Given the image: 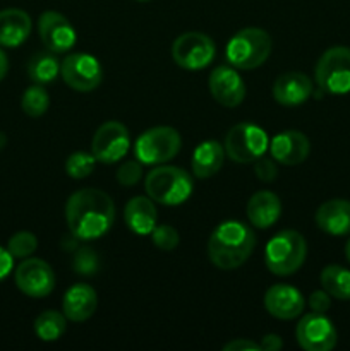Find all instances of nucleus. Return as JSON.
<instances>
[{
  "mask_svg": "<svg viewBox=\"0 0 350 351\" xmlns=\"http://www.w3.org/2000/svg\"><path fill=\"white\" fill-rule=\"evenodd\" d=\"M60 75L65 84L79 93H89L103 81V69L98 58L89 53H71L60 64Z\"/></svg>",
  "mask_w": 350,
  "mask_h": 351,
  "instance_id": "obj_10",
  "label": "nucleus"
},
{
  "mask_svg": "<svg viewBox=\"0 0 350 351\" xmlns=\"http://www.w3.org/2000/svg\"><path fill=\"white\" fill-rule=\"evenodd\" d=\"M60 64L54 51H40L27 62V75L34 84H50L60 74Z\"/></svg>",
  "mask_w": 350,
  "mask_h": 351,
  "instance_id": "obj_25",
  "label": "nucleus"
},
{
  "mask_svg": "<svg viewBox=\"0 0 350 351\" xmlns=\"http://www.w3.org/2000/svg\"><path fill=\"white\" fill-rule=\"evenodd\" d=\"M151 239H153V243L160 250H174L175 247L178 245V233L174 226L170 225H156L154 230L151 232Z\"/></svg>",
  "mask_w": 350,
  "mask_h": 351,
  "instance_id": "obj_32",
  "label": "nucleus"
},
{
  "mask_svg": "<svg viewBox=\"0 0 350 351\" xmlns=\"http://www.w3.org/2000/svg\"><path fill=\"white\" fill-rule=\"evenodd\" d=\"M225 351H244V350H261L259 343L250 341V339H233L223 346Z\"/></svg>",
  "mask_w": 350,
  "mask_h": 351,
  "instance_id": "obj_37",
  "label": "nucleus"
},
{
  "mask_svg": "<svg viewBox=\"0 0 350 351\" xmlns=\"http://www.w3.org/2000/svg\"><path fill=\"white\" fill-rule=\"evenodd\" d=\"M96 158L93 153H86V151H75L65 161V171L71 178L75 180H82V178L89 177L95 170Z\"/></svg>",
  "mask_w": 350,
  "mask_h": 351,
  "instance_id": "obj_29",
  "label": "nucleus"
},
{
  "mask_svg": "<svg viewBox=\"0 0 350 351\" xmlns=\"http://www.w3.org/2000/svg\"><path fill=\"white\" fill-rule=\"evenodd\" d=\"M98 297L95 288L84 283H75L65 291L62 298V312L72 322H84L96 312Z\"/></svg>",
  "mask_w": 350,
  "mask_h": 351,
  "instance_id": "obj_19",
  "label": "nucleus"
},
{
  "mask_svg": "<svg viewBox=\"0 0 350 351\" xmlns=\"http://www.w3.org/2000/svg\"><path fill=\"white\" fill-rule=\"evenodd\" d=\"M299 346L305 351H329L336 346V329L325 314L311 312L299 321L295 329Z\"/></svg>",
  "mask_w": 350,
  "mask_h": 351,
  "instance_id": "obj_12",
  "label": "nucleus"
},
{
  "mask_svg": "<svg viewBox=\"0 0 350 351\" xmlns=\"http://www.w3.org/2000/svg\"><path fill=\"white\" fill-rule=\"evenodd\" d=\"M254 173L259 178L261 182H273L278 175V167L277 161L273 158H264L261 156L259 160H256V165H254Z\"/></svg>",
  "mask_w": 350,
  "mask_h": 351,
  "instance_id": "obj_34",
  "label": "nucleus"
},
{
  "mask_svg": "<svg viewBox=\"0 0 350 351\" xmlns=\"http://www.w3.org/2000/svg\"><path fill=\"white\" fill-rule=\"evenodd\" d=\"M14 267V257L3 247H0V281L5 280Z\"/></svg>",
  "mask_w": 350,
  "mask_h": 351,
  "instance_id": "obj_36",
  "label": "nucleus"
},
{
  "mask_svg": "<svg viewBox=\"0 0 350 351\" xmlns=\"http://www.w3.org/2000/svg\"><path fill=\"white\" fill-rule=\"evenodd\" d=\"M72 269H74L75 274H81V276H93V274H96L100 269L98 254L93 249H89V247L78 249L74 254V259H72Z\"/></svg>",
  "mask_w": 350,
  "mask_h": 351,
  "instance_id": "obj_31",
  "label": "nucleus"
},
{
  "mask_svg": "<svg viewBox=\"0 0 350 351\" xmlns=\"http://www.w3.org/2000/svg\"><path fill=\"white\" fill-rule=\"evenodd\" d=\"M38 249V239L31 232H17L12 235L7 243V250L14 259H27L33 256Z\"/></svg>",
  "mask_w": 350,
  "mask_h": 351,
  "instance_id": "obj_30",
  "label": "nucleus"
},
{
  "mask_svg": "<svg viewBox=\"0 0 350 351\" xmlns=\"http://www.w3.org/2000/svg\"><path fill=\"white\" fill-rule=\"evenodd\" d=\"M17 288L26 297L45 298L54 291L55 288V273L48 263L36 257H27L17 266L16 269Z\"/></svg>",
  "mask_w": 350,
  "mask_h": 351,
  "instance_id": "obj_13",
  "label": "nucleus"
},
{
  "mask_svg": "<svg viewBox=\"0 0 350 351\" xmlns=\"http://www.w3.org/2000/svg\"><path fill=\"white\" fill-rule=\"evenodd\" d=\"M216 55L215 43L205 33L189 31L180 34L172 45V58L185 71H201L213 62Z\"/></svg>",
  "mask_w": 350,
  "mask_h": 351,
  "instance_id": "obj_9",
  "label": "nucleus"
},
{
  "mask_svg": "<svg viewBox=\"0 0 350 351\" xmlns=\"http://www.w3.org/2000/svg\"><path fill=\"white\" fill-rule=\"evenodd\" d=\"M7 71H9V60H7L5 51L0 50V81L7 75Z\"/></svg>",
  "mask_w": 350,
  "mask_h": 351,
  "instance_id": "obj_39",
  "label": "nucleus"
},
{
  "mask_svg": "<svg viewBox=\"0 0 350 351\" xmlns=\"http://www.w3.org/2000/svg\"><path fill=\"white\" fill-rule=\"evenodd\" d=\"M225 154L235 163H253L270 149V137L256 123H237L226 132Z\"/></svg>",
  "mask_w": 350,
  "mask_h": 351,
  "instance_id": "obj_7",
  "label": "nucleus"
},
{
  "mask_svg": "<svg viewBox=\"0 0 350 351\" xmlns=\"http://www.w3.org/2000/svg\"><path fill=\"white\" fill-rule=\"evenodd\" d=\"M137 2H148V0H137Z\"/></svg>",
  "mask_w": 350,
  "mask_h": 351,
  "instance_id": "obj_42",
  "label": "nucleus"
},
{
  "mask_svg": "<svg viewBox=\"0 0 350 351\" xmlns=\"http://www.w3.org/2000/svg\"><path fill=\"white\" fill-rule=\"evenodd\" d=\"M247 219L257 230H266L273 226L281 216V201L277 194L270 191H259L247 202Z\"/></svg>",
  "mask_w": 350,
  "mask_h": 351,
  "instance_id": "obj_21",
  "label": "nucleus"
},
{
  "mask_svg": "<svg viewBox=\"0 0 350 351\" xmlns=\"http://www.w3.org/2000/svg\"><path fill=\"white\" fill-rule=\"evenodd\" d=\"M268 151L277 163L285 165V167H295L307 160L311 143L299 130H285L271 139Z\"/></svg>",
  "mask_w": 350,
  "mask_h": 351,
  "instance_id": "obj_17",
  "label": "nucleus"
},
{
  "mask_svg": "<svg viewBox=\"0 0 350 351\" xmlns=\"http://www.w3.org/2000/svg\"><path fill=\"white\" fill-rule=\"evenodd\" d=\"M38 31L45 48L54 53H65L74 48L78 41V33L71 21L55 10H47L41 14L38 21Z\"/></svg>",
  "mask_w": 350,
  "mask_h": 351,
  "instance_id": "obj_14",
  "label": "nucleus"
},
{
  "mask_svg": "<svg viewBox=\"0 0 350 351\" xmlns=\"http://www.w3.org/2000/svg\"><path fill=\"white\" fill-rule=\"evenodd\" d=\"M67 331V317L64 312L45 311L34 319V332L41 341H57Z\"/></svg>",
  "mask_w": 350,
  "mask_h": 351,
  "instance_id": "obj_27",
  "label": "nucleus"
},
{
  "mask_svg": "<svg viewBox=\"0 0 350 351\" xmlns=\"http://www.w3.org/2000/svg\"><path fill=\"white\" fill-rule=\"evenodd\" d=\"M148 197L163 206H180L191 197L192 178L178 167H156L144 180Z\"/></svg>",
  "mask_w": 350,
  "mask_h": 351,
  "instance_id": "obj_5",
  "label": "nucleus"
},
{
  "mask_svg": "<svg viewBox=\"0 0 350 351\" xmlns=\"http://www.w3.org/2000/svg\"><path fill=\"white\" fill-rule=\"evenodd\" d=\"M143 178V163L137 160L124 161L117 170V182L124 187H132Z\"/></svg>",
  "mask_w": 350,
  "mask_h": 351,
  "instance_id": "obj_33",
  "label": "nucleus"
},
{
  "mask_svg": "<svg viewBox=\"0 0 350 351\" xmlns=\"http://www.w3.org/2000/svg\"><path fill=\"white\" fill-rule=\"evenodd\" d=\"M5 143H7V137L3 136L2 132H0V149H2V147L5 146Z\"/></svg>",
  "mask_w": 350,
  "mask_h": 351,
  "instance_id": "obj_41",
  "label": "nucleus"
},
{
  "mask_svg": "<svg viewBox=\"0 0 350 351\" xmlns=\"http://www.w3.org/2000/svg\"><path fill=\"white\" fill-rule=\"evenodd\" d=\"M307 256L305 239L295 230H281L271 237L264 249V263L275 276H292L304 264Z\"/></svg>",
  "mask_w": 350,
  "mask_h": 351,
  "instance_id": "obj_3",
  "label": "nucleus"
},
{
  "mask_svg": "<svg viewBox=\"0 0 350 351\" xmlns=\"http://www.w3.org/2000/svg\"><path fill=\"white\" fill-rule=\"evenodd\" d=\"M259 346L263 351H278L283 348V341L278 335H266L261 339Z\"/></svg>",
  "mask_w": 350,
  "mask_h": 351,
  "instance_id": "obj_38",
  "label": "nucleus"
},
{
  "mask_svg": "<svg viewBox=\"0 0 350 351\" xmlns=\"http://www.w3.org/2000/svg\"><path fill=\"white\" fill-rule=\"evenodd\" d=\"M316 84L328 95L350 93V48H328L316 64Z\"/></svg>",
  "mask_w": 350,
  "mask_h": 351,
  "instance_id": "obj_8",
  "label": "nucleus"
},
{
  "mask_svg": "<svg viewBox=\"0 0 350 351\" xmlns=\"http://www.w3.org/2000/svg\"><path fill=\"white\" fill-rule=\"evenodd\" d=\"M312 81L302 72L278 75L273 84V98L281 106H301L312 96Z\"/></svg>",
  "mask_w": 350,
  "mask_h": 351,
  "instance_id": "obj_18",
  "label": "nucleus"
},
{
  "mask_svg": "<svg viewBox=\"0 0 350 351\" xmlns=\"http://www.w3.org/2000/svg\"><path fill=\"white\" fill-rule=\"evenodd\" d=\"M321 287L323 290L328 291L333 298L338 300H350V271L342 266H326L321 271Z\"/></svg>",
  "mask_w": 350,
  "mask_h": 351,
  "instance_id": "obj_26",
  "label": "nucleus"
},
{
  "mask_svg": "<svg viewBox=\"0 0 350 351\" xmlns=\"http://www.w3.org/2000/svg\"><path fill=\"white\" fill-rule=\"evenodd\" d=\"M271 36L261 27H246L233 34L226 43V60L240 71L261 67L271 55Z\"/></svg>",
  "mask_w": 350,
  "mask_h": 351,
  "instance_id": "obj_4",
  "label": "nucleus"
},
{
  "mask_svg": "<svg viewBox=\"0 0 350 351\" xmlns=\"http://www.w3.org/2000/svg\"><path fill=\"white\" fill-rule=\"evenodd\" d=\"M124 219L127 228L136 235H151L158 223L154 201L143 195L132 197L124 208Z\"/></svg>",
  "mask_w": 350,
  "mask_h": 351,
  "instance_id": "obj_22",
  "label": "nucleus"
},
{
  "mask_svg": "<svg viewBox=\"0 0 350 351\" xmlns=\"http://www.w3.org/2000/svg\"><path fill=\"white\" fill-rule=\"evenodd\" d=\"M345 257H347V261L350 263V239H349V242H347V245H345Z\"/></svg>",
  "mask_w": 350,
  "mask_h": 351,
  "instance_id": "obj_40",
  "label": "nucleus"
},
{
  "mask_svg": "<svg viewBox=\"0 0 350 351\" xmlns=\"http://www.w3.org/2000/svg\"><path fill=\"white\" fill-rule=\"evenodd\" d=\"M65 221L78 240H96L110 232L115 221V204L106 192L82 189L65 204Z\"/></svg>",
  "mask_w": 350,
  "mask_h": 351,
  "instance_id": "obj_1",
  "label": "nucleus"
},
{
  "mask_svg": "<svg viewBox=\"0 0 350 351\" xmlns=\"http://www.w3.org/2000/svg\"><path fill=\"white\" fill-rule=\"evenodd\" d=\"M31 33V17L21 9L0 10V47L23 45Z\"/></svg>",
  "mask_w": 350,
  "mask_h": 351,
  "instance_id": "obj_23",
  "label": "nucleus"
},
{
  "mask_svg": "<svg viewBox=\"0 0 350 351\" xmlns=\"http://www.w3.org/2000/svg\"><path fill=\"white\" fill-rule=\"evenodd\" d=\"M256 247V233L246 223L229 219L213 230L208 240L209 261L218 269L232 271L242 266Z\"/></svg>",
  "mask_w": 350,
  "mask_h": 351,
  "instance_id": "obj_2",
  "label": "nucleus"
},
{
  "mask_svg": "<svg viewBox=\"0 0 350 351\" xmlns=\"http://www.w3.org/2000/svg\"><path fill=\"white\" fill-rule=\"evenodd\" d=\"M264 307L268 314L281 321L297 319L304 312L305 300L301 291L292 285H273L264 295Z\"/></svg>",
  "mask_w": 350,
  "mask_h": 351,
  "instance_id": "obj_16",
  "label": "nucleus"
},
{
  "mask_svg": "<svg viewBox=\"0 0 350 351\" xmlns=\"http://www.w3.org/2000/svg\"><path fill=\"white\" fill-rule=\"evenodd\" d=\"M225 147L216 141H205L192 153V173L198 178H209L218 173L225 161Z\"/></svg>",
  "mask_w": 350,
  "mask_h": 351,
  "instance_id": "obj_24",
  "label": "nucleus"
},
{
  "mask_svg": "<svg viewBox=\"0 0 350 351\" xmlns=\"http://www.w3.org/2000/svg\"><path fill=\"white\" fill-rule=\"evenodd\" d=\"M50 106V96H48L47 89L41 84H34L24 91L23 98H21V108L31 119H38L43 115Z\"/></svg>",
  "mask_w": 350,
  "mask_h": 351,
  "instance_id": "obj_28",
  "label": "nucleus"
},
{
  "mask_svg": "<svg viewBox=\"0 0 350 351\" xmlns=\"http://www.w3.org/2000/svg\"><path fill=\"white\" fill-rule=\"evenodd\" d=\"M309 307L312 312L318 314H326L329 307H331V295L325 290H316L309 295Z\"/></svg>",
  "mask_w": 350,
  "mask_h": 351,
  "instance_id": "obj_35",
  "label": "nucleus"
},
{
  "mask_svg": "<svg viewBox=\"0 0 350 351\" xmlns=\"http://www.w3.org/2000/svg\"><path fill=\"white\" fill-rule=\"evenodd\" d=\"M208 86L213 98L226 108H235L246 98V84L232 65H218L213 69Z\"/></svg>",
  "mask_w": 350,
  "mask_h": 351,
  "instance_id": "obj_15",
  "label": "nucleus"
},
{
  "mask_svg": "<svg viewBox=\"0 0 350 351\" xmlns=\"http://www.w3.org/2000/svg\"><path fill=\"white\" fill-rule=\"evenodd\" d=\"M316 225L319 230L333 237H343L350 233V201L331 199L319 206L316 211Z\"/></svg>",
  "mask_w": 350,
  "mask_h": 351,
  "instance_id": "obj_20",
  "label": "nucleus"
},
{
  "mask_svg": "<svg viewBox=\"0 0 350 351\" xmlns=\"http://www.w3.org/2000/svg\"><path fill=\"white\" fill-rule=\"evenodd\" d=\"M180 134L174 127H153L141 134L134 144L136 160L143 165H163L175 158L180 151Z\"/></svg>",
  "mask_w": 350,
  "mask_h": 351,
  "instance_id": "obj_6",
  "label": "nucleus"
},
{
  "mask_svg": "<svg viewBox=\"0 0 350 351\" xmlns=\"http://www.w3.org/2000/svg\"><path fill=\"white\" fill-rule=\"evenodd\" d=\"M130 147V134L120 122H105L98 127L91 141V153L96 161L113 165L122 160Z\"/></svg>",
  "mask_w": 350,
  "mask_h": 351,
  "instance_id": "obj_11",
  "label": "nucleus"
}]
</instances>
